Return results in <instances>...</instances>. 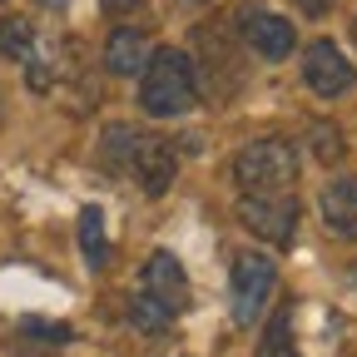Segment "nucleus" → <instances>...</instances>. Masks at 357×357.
I'll list each match as a JSON object with an SVG mask.
<instances>
[{"label":"nucleus","instance_id":"nucleus-18","mask_svg":"<svg viewBox=\"0 0 357 357\" xmlns=\"http://www.w3.org/2000/svg\"><path fill=\"white\" fill-rule=\"evenodd\" d=\"M45 6H60V0H45Z\"/></svg>","mask_w":357,"mask_h":357},{"label":"nucleus","instance_id":"nucleus-3","mask_svg":"<svg viewBox=\"0 0 357 357\" xmlns=\"http://www.w3.org/2000/svg\"><path fill=\"white\" fill-rule=\"evenodd\" d=\"M293 178H298V149L293 139H278V134L253 139L234 159V184L243 194H288Z\"/></svg>","mask_w":357,"mask_h":357},{"label":"nucleus","instance_id":"nucleus-12","mask_svg":"<svg viewBox=\"0 0 357 357\" xmlns=\"http://www.w3.org/2000/svg\"><path fill=\"white\" fill-rule=\"evenodd\" d=\"M79 248L89 268H105L109 263V238H105V213L100 208H84L79 213Z\"/></svg>","mask_w":357,"mask_h":357},{"label":"nucleus","instance_id":"nucleus-17","mask_svg":"<svg viewBox=\"0 0 357 357\" xmlns=\"http://www.w3.org/2000/svg\"><path fill=\"white\" fill-rule=\"evenodd\" d=\"M293 6H298L307 20H318V15H328V10H333V0H293Z\"/></svg>","mask_w":357,"mask_h":357},{"label":"nucleus","instance_id":"nucleus-14","mask_svg":"<svg viewBox=\"0 0 357 357\" xmlns=\"http://www.w3.org/2000/svg\"><path fill=\"white\" fill-rule=\"evenodd\" d=\"M129 318H134V328H144L149 337H159V333H164V328L174 323L164 307H154V303H149V298H139V293L129 298Z\"/></svg>","mask_w":357,"mask_h":357},{"label":"nucleus","instance_id":"nucleus-7","mask_svg":"<svg viewBox=\"0 0 357 357\" xmlns=\"http://www.w3.org/2000/svg\"><path fill=\"white\" fill-rule=\"evenodd\" d=\"M303 79L318 89L323 100H337V95H347V89L357 84V70H352V60L337 50L333 40H312L303 50Z\"/></svg>","mask_w":357,"mask_h":357},{"label":"nucleus","instance_id":"nucleus-10","mask_svg":"<svg viewBox=\"0 0 357 357\" xmlns=\"http://www.w3.org/2000/svg\"><path fill=\"white\" fill-rule=\"evenodd\" d=\"M144 60H149L144 35L134 30V25H119V30L109 35V45H105V65H109V75H139Z\"/></svg>","mask_w":357,"mask_h":357},{"label":"nucleus","instance_id":"nucleus-15","mask_svg":"<svg viewBox=\"0 0 357 357\" xmlns=\"http://www.w3.org/2000/svg\"><path fill=\"white\" fill-rule=\"evenodd\" d=\"M312 154H318L323 164H337V159L347 154L342 129H337V124H312Z\"/></svg>","mask_w":357,"mask_h":357},{"label":"nucleus","instance_id":"nucleus-9","mask_svg":"<svg viewBox=\"0 0 357 357\" xmlns=\"http://www.w3.org/2000/svg\"><path fill=\"white\" fill-rule=\"evenodd\" d=\"M323 223L337 238H357V178H333L323 189Z\"/></svg>","mask_w":357,"mask_h":357},{"label":"nucleus","instance_id":"nucleus-5","mask_svg":"<svg viewBox=\"0 0 357 357\" xmlns=\"http://www.w3.org/2000/svg\"><path fill=\"white\" fill-rule=\"evenodd\" d=\"M238 218H243V229L253 238H263V243L288 248L298 238V199L293 194H243Z\"/></svg>","mask_w":357,"mask_h":357},{"label":"nucleus","instance_id":"nucleus-1","mask_svg":"<svg viewBox=\"0 0 357 357\" xmlns=\"http://www.w3.org/2000/svg\"><path fill=\"white\" fill-rule=\"evenodd\" d=\"M105 169L119 178H139V189L149 199H159V194H169L174 174H178V154L159 134H139V129L114 124L105 134Z\"/></svg>","mask_w":357,"mask_h":357},{"label":"nucleus","instance_id":"nucleus-6","mask_svg":"<svg viewBox=\"0 0 357 357\" xmlns=\"http://www.w3.org/2000/svg\"><path fill=\"white\" fill-rule=\"evenodd\" d=\"M139 298H149L154 307H164L169 318H178V312L189 307V273L184 263H178L169 248H154L144 273H139Z\"/></svg>","mask_w":357,"mask_h":357},{"label":"nucleus","instance_id":"nucleus-4","mask_svg":"<svg viewBox=\"0 0 357 357\" xmlns=\"http://www.w3.org/2000/svg\"><path fill=\"white\" fill-rule=\"evenodd\" d=\"M273 288H278V268H273V258H263V253H238L234 258V273H229V293H234V318L248 328L258 312L268 307V298H273Z\"/></svg>","mask_w":357,"mask_h":357},{"label":"nucleus","instance_id":"nucleus-11","mask_svg":"<svg viewBox=\"0 0 357 357\" xmlns=\"http://www.w3.org/2000/svg\"><path fill=\"white\" fill-rule=\"evenodd\" d=\"M0 55L15 65H25L35 55V25L25 15H0Z\"/></svg>","mask_w":357,"mask_h":357},{"label":"nucleus","instance_id":"nucleus-2","mask_svg":"<svg viewBox=\"0 0 357 357\" xmlns=\"http://www.w3.org/2000/svg\"><path fill=\"white\" fill-rule=\"evenodd\" d=\"M199 105V79H194V60L184 50H154L139 70V109L149 119H178Z\"/></svg>","mask_w":357,"mask_h":357},{"label":"nucleus","instance_id":"nucleus-16","mask_svg":"<svg viewBox=\"0 0 357 357\" xmlns=\"http://www.w3.org/2000/svg\"><path fill=\"white\" fill-rule=\"evenodd\" d=\"M105 15L109 20H134V25H149L154 10H149V0H100Z\"/></svg>","mask_w":357,"mask_h":357},{"label":"nucleus","instance_id":"nucleus-13","mask_svg":"<svg viewBox=\"0 0 357 357\" xmlns=\"http://www.w3.org/2000/svg\"><path fill=\"white\" fill-rule=\"evenodd\" d=\"M258 357H298V347H293V312L288 307H278L273 318H268V333L258 342Z\"/></svg>","mask_w":357,"mask_h":357},{"label":"nucleus","instance_id":"nucleus-8","mask_svg":"<svg viewBox=\"0 0 357 357\" xmlns=\"http://www.w3.org/2000/svg\"><path fill=\"white\" fill-rule=\"evenodd\" d=\"M243 40L253 45L263 60H288L293 45H298V30H293V20H283V15L253 10V15H243Z\"/></svg>","mask_w":357,"mask_h":357}]
</instances>
